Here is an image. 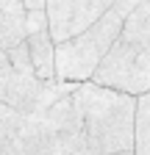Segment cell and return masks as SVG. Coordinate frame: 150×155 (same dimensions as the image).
<instances>
[{
	"mask_svg": "<svg viewBox=\"0 0 150 155\" xmlns=\"http://www.w3.org/2000/svg\"><path fill=\"white\" fill-rule=\"evenodd\" d=\"M75 91L42 114L0 105V155H95Z\"/></svg>",
	"mask_w": 150,
	"mask_h": 155,
	"instance_id": "obj_1",
	"label": "cell"
},
{
	"mask_svg": "<svg viewBox=\"0 0 150 155\" xmlns=\"http://www.w3.org/2000/svg\"><path fill=\"white\" fill-rule=\"evenodd\" d=\"M75 103L86 122L95 155H125L136 150V97L103 89L97 83H81Z\"/></svg>",
	"mask_w": 150,
	"mask_h": 155,
	"instance_id": "obj_2",
	"label": "cell"
},
{
	"mask_svg": "<svg viewBox=\"0 0 150 155\" xmlns=\"http://www.w3.org/2000/svg\"><path fill=\"white\" fill-rule=\"evenodd\" d=\"M92 83L136 100L150 94V0H139Z\"/></svg>",
	"mask_w": 150,
	"mask_h": 155,
	"instance_id": "obj_3",
	"label": "cell"
},
{
	"mask_svg": "<svg viewBox=\"0 0 150 155\" xmlns=\"http://www.w3.org/2000/svg\"><path fill=\"white\" fill-rule=\"evenodd\" d=\"M139 0H114L111 11L100 19L95 28H89L84 36L72 39L56 50V75L61 83H92L97 69L114 50L117 39L128 22V17L136 11Z\"/></svg>",
	"mask_w": 150,
	"mask_h": 155,
	"instance_id": "obj_4",
	"label": "cell"
},
{
	"mask_svg": "<svg viewBox=\"0 0 150 155\" xmlns=\"http://www.w3.org/2000/svg\"><path fill=\"white\" fill-rule=\"evenodd\" d=\"M78 83L39 81L36 75H20L0 55V105H9L20 114H42L70 97Z\"/></svg>",
	"mask_w": 150,
	"mask_h": 155,
	"instance_id": "obj_5",
	"label": "cell"
},
{
	"mask_svg": "<svg viewBox=\"0 0 150 155\" xmlns=\"http://www.w3.org/2000/svg\"><path fill=\"white\" fill-rule=\"evenodd\" d=\"M111 6H114V0H50L47 17H50L53 42L67 45L72 39L84 36L111 11Z\"/></svg>",
	"mask_w": 150,
	"mask_h": 155,
	"instance_id": "obj_6",
	"label": "cell"
},
{
	"mask_svg": "<svg viewBox=\"0 0 150 155\" xmlns=\"http://www.w3.org/2000/svg\"><path fill=\"white\" fill-rule=\"evenodd\" d=\"M28 11L25 0H3L0 3V53L17 50L28 42Z\"/></svg>",
	"mask_w": 150,
	"mask_h": 155,
	"instance_id": "obj_7",
	"label": "cell"
},
{
	"mask_svg": "<svg viewBox=\"0 0 150 155\" xmlns=\"http://www.w3.org/2000/svg\"><path fill=\"white\" fill-rule=\"evenodd\" d=\"M28 50H31V58H33L36 78H39V81H59V75H56V50H59V45L53 42L50 31L31 36L28 39Z\"/></svg>",
	"mask_w": 150,
	"mask_h": 155,
	"instance_id": "obj_8",
	"label": "cell"
},
{
	"mask_svg": "<svg viewBox=\"0 0 150 155\" xmlns=\"http://www.w3.org/2000/svg\"><path fill=\"white\" fill-rule=\"evenodd\" d=\"M136 155H150V94L139 97L136 111Z\"/></svg>",
	"mask_w": 150,
	"mask_h": 155,
	"instance_id": "obj_9",
	"label": "cell"
},
{
	"mask_svg": "<svg viewBox=\"0 0 150 155\" xmlns=\"http://www.w3.org/2000/svg\"><path fill=\"white\" fill-rule=\"evenodd\" d=\"M6 58V61L14 67V72H20V75H36L33 69V58H31V50H28V42L22 47H17V50H9V53H0Z\"/></svg>",
	"mask_w": 150,
	"mask_h": 155,
	"instance_id": "obj_10",
	"label": "cell"
},
{
	"mask_svg": "<svg viewBox=\"0 0 150 155\" xmlns=\"http://www.w3.org/2000/svg\"><path fill=\"white\" fill-rule=\"evenodd\" d=\"M125 155H136V152H125Z\"/></svg>",
	"mask_w": 150,
	"mask_h": 155,
	"instance_id": "obj_11",
	"label": "cell"
}]
</instances>
